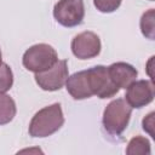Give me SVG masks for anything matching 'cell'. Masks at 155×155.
Here are the masks:
<instances>
[{"instance_id":"7","label":"cell","mask_w":155,"mask_h":155,"mask_svg":"<svg viewBox=\"0 0 155 155\" xmlns=\"http://www.w3.org/2000/svg\"><path fill=\"white\" fill-rule=\"evenodd\" d=\"M71 52L79 59H91L101 52V39L93 31H82L71 40Z\"/></svg>"},{"instance_id":"2","label":"cell","mask_w":155,"mask_h":155,"mask_svg":"<svg viewBox=\"0 0 155 155\" xmlns=\"http://www.w3.org/2000/svg\"><path fill=\"white\" fill-rule=\"evenodd\" d=\"M132 114V108L125 98H116L111 101L103 111V128L113 137L120 136L128 126Z\"/></svg>"},{"instance_id":"3","label":"cell","mask_w":155,"mask_h":155,"mask_svg":"<svg viewBox=\"0 0 155 155\" xmlns=\"http://www.w3.org/2000/svg\"><path fill=\"white\" fill-rule=\"evenodd\" d=\"M58 61L56 50L48 44H36L30 46L22 57L24 68L33 73H41L50 69Z\"/></svg>"},{"instance_id":"4","label":"cell","mask_w":155,"mask_h":155,"mask_svg":"<svg viewBox=\"0 0 155 155\" xmlns=\"http://www.w3.org/2000/svg\"><path fill=\"white\" fill-rule=\"evenodd\" d=\"M88 87L92 96H97L101 99L114 97L120 88L114 85L111 81L108 68L104 65H96L90 69H86Z\"/></svg>"},{"instance_id":"18","label":"cell","mask_w":155,"mask_h":155,"mask_svg":"<svg viewBox=\"0 0 155 155\" xmlns=\"http://www.w3.org/2000/svg\"><path fill=\"white\" fill-rule=\"evenodd\" d=\"M150 1H153V0H150Z\"/></svg>"},{"instance_id":"8","label":"cell","mask_w":155,"mask_h":155,"mask_svg":"<svg viewBox=\"0 0 155 155\" xmlns=\"http://www.w3.org/2000/svg\"><path fill=\"white\" fill-rule=\"evenodd\" d=\"M154 99V84L150 80L133 81L126 91L125 101L131 108H143Z\"/></svg>"},{"instance_id":"1","label":"cell","mask_w":155,"mask_h":155,"mask_svg":"<svg viewBox=\"0 0 155 155\" xmlns=\"http://www.w3.org/2000/svg\"><path fill=\"white\" fill-rule=\"evenodd\" d=\"M64 124V116L59 103H53L40 109L31 117L28 132L31 137L44 138L57 132Z\"/></svg>"},{"instance_id":"17","label":"cell","mask_w":155,"mask_h":155,"mask_svg":"<svg viewBox=\"0 0 155 155\" xmlns=\"http://www.w3.org/2000/svg\"><path fill=\"white\" fill-rule=\"evenodd\" d=\"M2 63V54H1V50H0V64Z\"/></svg>"},{"instance_id":"11","label":"cell","mask_w":155,"mask_h":155,"mask_svg":"<svg viewBox=\"0 0 155 155\" xmlns=\"http://www.w3.org/2000/svg\"><path fill=\"white\" fill-rule=\"evenodd\" d=\"M16 103L6 93H0V125H6L16 116Z\"/></svg>"},{"instance_id":"15","label":"cell","mask_w":155,"mask_h":155,"mask_svg":"<svg viewBox=\"0 0 155 155\" xmlns=\"http://www.w3.org/2000/svg\"><path fill=\"white\" fill-rule=\"evenodd\" d=\"M121 1L122 0H93V4L99 12L111 13L120 7Z\"/></svg>"},{"instance_id":"13","label":"cell","mask_w":155,"mask_h":155,"mask_svg":"<svg viewBox=\"0 0 155 155\" xmlns=\"http://www.w3.org/2000/svg\"><path fill=\"white\" fill-rule=\"evenodd\" d=\"M154 18H155V11L154 8L148 10L147 12H144L140 17V30L142 34L148 38L149 40H154L155 39V25H154Z\"/></svg>"},{"instance_id":"12","label":"cell","mask_w":155,"mask_h":155,"mask_svg":"<svg viewBox=\"0 0 155 155\" xmlns=\"http://www.w3.org/2000/svg\"><path fill=\"white\" fill-rule=\"evenodd\" d=\"M151 153L150 149V142L143 137V136H136L133 137L126 148L127 155H149Z\"/></svg>"},{"instance_id":"6","label":"cell","mask_w":155,"mask_h":155,"mask_svg":"<svg viewBox=\"0 0 155 155\" xmlns=\"http://www.w3.org/2000/svg\"><path fill=\"white\" fill-rule=\"evenodd\" d=\"M69 76L68 62L65 59L57 61L54 65L41 73H35V81L44 91H58L64 85Z\"/></svg>"},{"instance_id":"10","label":"cell","mask_w":155,"mask_h":155,"mask_svg":"<svg viewBox=\"0 0 155 155\" xmlns=\"http://www.w3.org/2000/svg\"><path fill=\"white\" fill-rule=\"evenodd\" d=\"M65 88L68 93L76 101L92 97V93L88 87L86 70H81V71L74 73L73 75L68 76L65 81Z\"/></svg>"},{"instance_id":"16","label":"cell","mask_w":155,"mask_h":155,"mask_svg":"<svg viewBox=\"0 0 155 155\" xmlns=\"http://www.w3.org/2000/svg\"><path fill=\"white\" fill-rule=\"evenodd\" d=\"M154 115H155V113L151 111V113H149V114L143 119V121H142L143 130H144L145 132H148L153 138L155 137V133H154Z\"/></svg>"},{"instance_id":"5","label":"cell","mask_w":155,"mask_h":155,"mask_svg":"<svg viewBox=\"0 0 155 155\" xmlns=\"http://www.w3.org/2000/svg\"><path fill=\"white\" fill-rule=\"evenodd\" d=\"M53 17L67 28L80 25L85 17L84 0H58L53 7Z\"/></svg>"},{"instance_id":"9","label":"cell","mask_w":155,"mask_h":155,"mask_svg":"<svg viewBox=\"0 0 155 155\" xmlns=\"http://www.w3.org/2000/svg\"><path fill=\"white\" fill-rule=\"evenodd\" d=\"M107 68L111 81L119 88H127L133 81H136L138 75L137 69L126 62H116Z\"/></svg>"},{"instance_id":"14","label":"cell","mask_w":155,"mask_h":155,"mask_svg":"<svg viewBox=\"0 0 155 155\" xmlns=\"http://www.w3.org/2000/svg\"><path fill=\"white\" fill-rule=\"evenodd\" d=\"M13 85V73L8 64L1 63L0 64V93L7 92Z\"/></svg>"}]
</instances>
